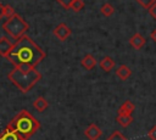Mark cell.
I'll use <instances>...</instances> for the list:
<instances>
[{
    "instance_id": "6da1fadb",
    "label": "cell",
    "mask_w": 156,
    "mask_h": 140,
    "mask_svg": "<svg viewBox=\"0 0 156 140\" xmlns=\"http://www.w3.org/2000/svg\"><path fill=\"white\" fill-rule=\"evenodd\" d=\"M45 56V51L32 38L24 34L16 40L6 58L15 67L35 68Z\"/></svg>"
},
{
    "instance_id": "7a4b0ae2",
    "label": "cell",
    "mask_w": 156,
    "mask_h": 140,
    "mask_svg": "<svg viewBox=\"0 0 156 140\" xmlns=\"http://www.w3.org/2000/svg\"><path fill=\"white\" fill-rule=\"evenodd\" d=\"M41 73L35 68H22V67H13V69L7 74L9 80L23 94H27L40 79Z\"/></svg>"
},
{
    "instance_id": "3957f363",
    "label": "cell",
    "mask_w": 156,
    "mask_h": 140,
    "mask_svg": "<svg viewBox=\"0 0 156 140\" xmlns=\"http://www.w3.org/2000/svg\"><path fill=\"white\" fill-rule=\"evenodd\" d=\"M7 127L13 129L22 140H28L40 128V123L27 110H22L15 116V118L7 124Z\"/></svg>"
},
{
    "instance_id": "277c9868",
    "label": "cell",
    "mask_w": 156,
    "mask_h": 140,
    "mask_svg": "<svg viewBox=\"0 0 156 140\" xmlns=\"http://www.w3.org/2000/svg\"><path fill=\"white\" fill-rule=\"evenodd\" d=\"M2 28H4V30H5L11 38H13V39L17 40L18 38H21L22 35L26 34V32L28 30L29 27H28V23H27L20 15L15 13L13 16L9 17V18L4 22Z\"/></svg>"
},
{
    "instance_id": "5b68a950",
    "label": "cell",
    "mask_w": 156,
    "mask_h": 140,
    "mask_svg": "<svg viewBox=\"0 0 156 140\" xmlns=\"http://www.w3.org/2000/svg\"><path fill=\"white\" fill-rule=\"evenodd\" d=\"M52 34H54L60 41H65V40H67L68 37L72 34V30H71V28H69L66 23H60V24H57V26L54 28Z\"/></svg>"
},
{
    "instance_id": "8992f818",
    "label": "cell",
    "mask_w": 156,
    "mask_h": 140,
    "mask_svg": "<svg viewBox=\"0 0 156 140\" xmlns=\"http://www.w3.org/2000/svg\"><path fill=\"white\" fill-rule=\"evenodd\" d=\"M84 135L89 139V140H98L101 135H102V130L95 124V123H91L88 125V128L84 130Z\"/></svg>"
},
{
    "instance_id": "52a82bcc",
    "label": "cell",
    "mask_w": 156,
    "mask_h": 140,
    "mask_svg": "<svg viewBox=\"0 0 156 140\" xmlns=\"http://www.w3.org/2000/svg\"><path fill=\"white\" fill-rule=\"evenodd\" d=\"M129 44H130V46H132L133 49H135V50H140V49L144 47V45L146 44V39L144 38L143 34H140V33H135V34H133L132 38L129 39Z\"/></svg>"
},
{
    "instance_id": "ba28073f",
    "label": "cell",
    "mask_w": 156,
    "mask_h": 140,
    "mask_svg": "<svg viewBox=\"0 0 156 140\" xmlns=\"http://www.w3.org/2000/svg\"><path fill=\"white\" fill-rule=\"evenodd\" d=\"M12 43H10V40L6 37H1L0 38V55L2 57H7L9 52L12 49Z\"/></svg>"
},
{
    "instance_id": "9c48e42d",
    "label": "cell",
    "mask_w": 156,
    "mask_h": 140,
    "mask_svg": "<svg viewBox=\"0 0 156 140\" xmlns=\"http://www.w3.org/2000/svg\"><path fill=\"white\" fill-rule=\"evenodd\" d=\"M0 140H22V139L13 129L6 127L2 130V133H0Z\"/></svg>"
},
{
    "instance_id": "30bf717a",
    "label": "cell",
    "mask_w": 156,
    "mask_h": 140,
    "mask_svg": "<svg viewBox=\"0 0 156 140\" xmlns=\"http://www.w3.org/2000/svg\"><path fill=\"white\" fill-rule=\"evenodd\" d=\"M116 75L121 79V80H127L130 75H132V71L127 65H121L117 69H116Z\"/></svg>"
},
{
    "instance_id": "8fae6325",
    "label": "cell",
    "mask_w": 156,
    "mask_h": 140,
    "mask_svg": "<svg viewBox=\"0 0 156 140\" xmlns=\"http://www.w3.org/2000/svg\"><path fill=\"white\" fill-rule=\"evenodd\" d=\"M80 63H82V66H83L87 71H91V69L96 66V60H95V57H94L93 55L88 54V55H85V56L82 58Z\"/></svg>"
},
{
    "instance_id": "7c38bea8",
    "label": "cell",
    "mask_w": 156,
    "mask_h": 140,
    "mask_svg": "<svg viewBox=\"0 0 156 140\" xmlns=\"http://www.w3.org/2000/svg\"><path fill=\"white\" fill-rule=\"evenodd\" d=\"M135 110V105L130 101V100H127L124 101L119 108H118V114H132L133 111Z\"/></svg>"
},
{
    "instance_id": "4fadbf2b",
    "label": "cell",
    "mask_w": 156,
    "mask_h": 140,
    "mask_svg": "<svg viewBox=\"0 0 156 140\" xmlns=\"http://www.w3.org/2000/svg\"><path fill=\"white\" fill-rule=\"evenodd\" d=\"M100 68L102 69V71H105V72H111L112 69H113V67H115V61L112 60V57H110V56H105L101 61H100Z\"/></svg>"
},
{
    "instance_id": "5bb4252c",
    "label": "cell",
    "mask_w": 156,
    "mask_h": 140,
    "mask_svg": "<svg viewBox=\"0 0 156 140\" xmlns=\"http://www.w3.org/2000/svg\"><path fill=\"white\" fill-rule=\"evenodd\" d=\"M33 107H34L38 112H44V111L49 107V102H48V100H46L45 97L39 96L38 99L34 100V102H33Z\"/></svg>"
},
{
    "instance_id": "9a60e30c",
    "label": "cell",
    "mask_w": 156,
    "mask_h": 140,
    "mask_svg": "<svg viewBox=\"0 0 156 140\" xmlns=\"http://www.w3.org/2000/svg\"><path fill=\"white\" fill-rule=\"evenodd\" d=\"M116 121H117V123H118L119 125H122V127L126 128V127H128L129 124H132L133 117H132V114H117Z\"/></svg>"
},
{
    "instance_id": "2e32d148",
    "label": "cell",
    "mask_w": 156,
    "mask_h": 140,
    "mask_svg": "<svg viewBox=\"0 0 156 140\" xmlns=\"http://www.w3.org/2000/svg\"><path fill=\"white\" fill-rule=\"evenodd\" d=\"M100 12H101L105 17H110V16H112V15H113L115 9H113V6H112L111 4L106 2V4H104V5L100 7Z\"/></svg>"
},
{
    "instance_id": "e0dca14e",
    "label": "cell",
    "mask_w": 156,
    "mask_h": 140,
    "mask_svg": "<svg viewBox=\"0 0 156 140\" xmlns=\"http://www.w3.org/2000/svg\"><path fill=\"white\" fill-rule=\"evenodd\" d=\"M106 140H129L127 136H124L119 130H115Z\"/></svg>"
},
{
    "instance_id": "ac0fdd59",
    "label": "cell",
    "mask_w": 156,
    "mask_h": 140,
    "mask_svg": "<svg viewBox=\"0 0 156 140\" xmlns=\"http://www.w3.org/2000/svg\"><path fill=\"white\" fill-rule=\"evenodd\" d=\"M83 7H84V1H83V0H74V1L71 4V6H69V9H72L74 12L80 11Z\"/></svg>"
},
{
    "instance_id": "d6986e66",
    "label": "cell",
    "mask_w": 156,
    "mask_h": 140,
    "mask_svg": "<svg viewBox=\"0 0 156 140\" xmlns=\"http://www.w3.org/2000/svg\"><path fill=\"white\" fill-rule=\"evenodd\" d=\"M16 12H15V9L12 7V6H10V5H4V16L5 17H11V16H13Z\"/></svg>"
},
{
    "instance_id": "ffe728a7",
    "label": "cell",
    "mask_w": 156,
    "mask_h": 140,
    "mask_svg": "<svg viewBox=\"0 0 156 140\" xmlns=\"http://www.w3.org/2000/svg\"><path fill=\"white\" fill-rule=\"evenodd\" d=\"M135 1H136L139 5H141L144 9H149V7L155 2L154 0H135Z\"/></svg>"
},
{
    "instance_id": "44dd1931",
    "label": "cell",
    "mask_w": 156,
    "mask_h": 140,
    "mask_svg": "<svg viewBox=\"0 0 156 140\" xmlns=\"http://www.w3.org/2000/svg\"><path fill=\"white\" fill-rule=\"evenodd\" d=\"M56 1H57L62 7H65V9H67V10H68V9H69V6H71V4H72L74 0H56Z\"/></svg>"
},
{
    "instance_id": "7402d4cb",
    "label": "cell",
    "mask_w": 156,
    "mask_h": 140,
    "mask_svg": "<svg viewBox=\"0 0 156 140\" xmlns=\"http://www.w3.org/2000/svg\"><path fill=\"white\" fill-rule=\"evenodd\" d=\"M147 10H149L150 16H151V17H152V18L156 21V1H155V2H154V4H152V5H151V6L147 9Z\"/></svg>"
},
{
    "instance_id": "603a6c76",
    "label": "cell",
    "mask_w": 156,
    "mask_h": 140,
    "mask_svg": "<svg viewBox=\"0 0 156 140\" xmlns=\"http://www.w3.org/2000/svg\"><path fill=\"white\" fill-rule=\"evenodd\" d=\"M147 136H149L151 140H156V125H154V127H152V128L149 130Z\"/></svg>"
},
{
    "instance_id": "cb8c5ba5",
    "label": "cell",
    "mask_w": 156,
    "mask_h": 140,
    "mask_svg": "<svg viewBox=\"0 0 156 140\" xmlns=\"http://www.w3.org/2000/svg\"><path fill=\"white\" fill-rule=\"evenodd\" d=\"M150 38H151V39H152V40L156 43V28H155V29H154V30L150 33Z\"/></svg>"
},
{
    "instance_id": "d4e9b609",
    "label": "cell",
    "mask_w": 156,
    "mask_h": 140,
    "mask_svg": "<svg viewBox=\"0 0 156 140\" xmlns=\"http://www.w3.org/2000/svg\"><path fill=\"white\" fill-rule=\"evenodd\" d=\"M4 17V5L0 4V19Z\"/></svg>"
},
{
    "instance_id": "484cf974",
    "label": "cell",
    "mask_w": 156,
    "mask_h": 140,
    "mask_svg": "<svg viewBox=\"0 0 156 140\" xmlns=\"http://www.w3.org/2000/svg\"><path fill=\"white\" fill-rule=\"evenodd\" d=\"M154 1H156V0H154Z\"/></svg>"
}]
</instances>
